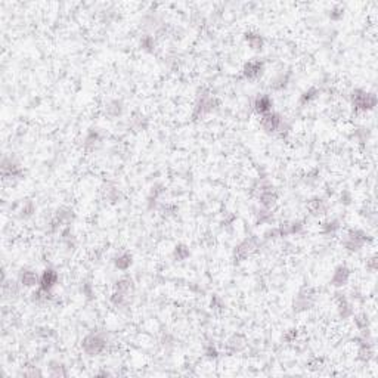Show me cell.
<instances>
[{
	"instance_id": "6da1fadb",
	"label": "cell",
	"mask_w": 378,
	"mask_h": 378,
	"mask_svg": "<svg viewBox=\"0 0 378 378\" xmlns=\"http://www.w3.org/2000/svg\"><path fill=\"white\" fill-rule=\"evenodd\" d=\"M260 126L267 134H276L282 139H285L291 131L290 123L279 113L275 111L260 117Z\"/></svg>"
},
{
	"instance_id": "7a4b0ae2",
	"label": "cell",
	"mask_w": 378,
	"mask_h": 378,
	"mask_svg": "<svg viewBox=\"0 0 378 378\" xmlns=\"http://www.w3.org/2000/svg\"><path fill=\"white\" fill-rule=\"evenodd\" d=\"M110 344V338L105 331H92L84 337L82 341V350L87 356L102 355Z\"/></svg>"
},
{
	"instance_id": "3957f363",
	"label": "cell",
	"mask_w": 378,
	"mask_h": 378,
	"mask_svg": "<svg viewBox=\"0 0 378 378\" xmlns=\"http://www.w3.org/2000/svg\"><path fill=\"white\" fill-rule=\"evenodd\" d=\"M350 104L355 113L365 114L377 107V95L365 89H355L350 95Z\"/></svg>"
},
{
	"instance_id": "277c9868",
	"label": "cell",
	"mask_w": 378,
	"mask_h": 378,
	"mask_svg": "<svg viewBox=\"0 0 378 378\" xmlns=\"http://www.w3.org/2000/svg\"><path fill=\"white\" fill-rule=\"evenodd\" d=\"M373 241L371 235L364 231V229H349L343 238H341V246L349 252H359L367 244Z\"/></svg>"
},
{
	"instance_id": "5b68a950",
	"label": "cell",
	"mask_w": 378,
	"mask_h": 378,
	"mask_svg": "<svg viewBox=\"0 0 378 378\" xmlns=\"http://www.w3.org/2000/svg\"><path fill=\"white\" fill-rule=\"evenodd\" d=\"M217 107H219V101L210 90H200L198 95H197L195 104H194L192 117L195 120L204 119L206 116L214 113L217 110Z\"/></svg>"
},
{
	"instance_id": "8992f818",
	"label": "cell",
	"mask_w": 378,
	"mask_h": 378,
	"mask_svg": "<svg viewBox=\"0 0 378 378\" xmlns=\"http://www.w3.org/2000/svg\"><path fill=\"white\" fill-rule=\"evenodd\" d=\"M316 303V293L312 287H303L298 290L293 300V310L295 313H303L310 310Z\"/></svg>"
},
{
	"instance_id": "52a82bcc",
	"label": "cell",
	"mask_w": 378,
	"mask_h": 378,
	"mask_svg": "<svg viewBox=\"0 0 378 378\" xmlns=\"http://www.w3.org/2000/svg\"><path fill=\"white\" fill-rule=\"evenodd\" d=\"M0 170H1L3 180H21L25 176V170L21 166V163L16 158L7 157V155L1 158Z\"/></svg>"
},
{
	"instance_id": "ba28073f",
	"label": "cell",
	"mask_w": 378,
	"mask_h": 378,
	"mask_svg": "<svg viewBox=\"0 0 378 378\" xmlns=\"http://www.w3.org/2000/svg\"><path fill=\"white\" fill-rule=\"evenodd\" d=\"M260 247H261V241H260L255 235L247 237V238H244V240L235 247V250H234V257H235V260L243 261V260L249 258V257H250L252 254H254L255 252H258Z\"/></svg>"
},
{
	"instance_id": "9c48e42d",
	"label": "cell",
	"mask_w": 378,
	"mask_h": 378,
	"mask_svg": "<svg viewBox=\"0 0 378 378\" xmlns=\"http://www.w3.org/2000/svg\"><path fill=\"white\" fill-rule=\"evenodd\" d=\"M76 219V213L71 207H67V206H62L59 207L58 210L55 211L52 220H50V231L52 232H58L61 231L62 228L65 226H70Z\"/></svg>"
},
{
	"instance_id": "30bf717a",
	"label": "cell",
	"mask_w": 378,
	"mask_h": 378,
	"mask_svg": "<svg viewBox=\"0 0 378 378\" xmlns=\"http://www.w3.org/2000/svg\"><path fill=\"white\" fill-rule=\"evenodd\" d=\"M336 297H334V300H336V304H337V312H338V316L341 318V319H350V318H353V315H355V307H353V303H352V300L349 298V295L346 294V293H343V291H336Z\"/></svg>"
},
{
	"instance_id": "8fae6325",
	"label": "cell",
	"mask_w": 378,
	"mask_h": 378,
	"mask_svg": "<svg viewBox=\"0 0 378 378\" xmlns=\"http://www.w3.org/2000/svg\"><path fill=\"white\" fill-rule=\"evenodd\" d=\"M263 71H264V62L258 58H254L244 64L241 73L246 80H257L258 77H261Z\"/></svg>"
},
{
	"instance_id": "7c38bea8",
	"label": "cell",
	"mask_w": 378,
	"mask_h": 378,
	"mask_svg": "<svg viewBox=\"0 0 378 378\" xmlns=\"http://www.w3.org/2000/svg\"><path fill=\"white\" fill-rule=\"evenodd\" d=\"M350 276H352V270L346 264H338L336 269H334L333 275H331L330 284L334 288L340 290V288H343V287H346L349 284Z\"/></svg>"
},
{
	"instance_id": "4fadbf2b",
	"label": "cell",
	"mask_w": 378,
	"mask_h": 378,
	"mask_svg": "<svg viewBox=\"0 0 378 378\" xmlns=\"http://www.w3.org/2000/svg\"><path fill=\"white\" fill-rule=\"evenodd\" d=\"M252 108L255 111V114H258L260 117L269 114L273 111V99L270 95L267 93H260L255 96L254 102H252Z\"/></svg>"
},
{
	"instance_id": "5bb4252c",
	"label": "cell",
	"mask_w": 378,
	"mask_h": 378,
	"mask_svg": "<svg viewBox=\"0 0 378 378\" xmlns=\"http://www.w3.org/2000/svg\"><path fill=\"white\" fill-rule=\"evenodd\" d=\"M18 281H19V284H21L24 288H34V287H39L40 276L37 275V272H36L34 269L22 267V269L18 272Z\"/></svg>"
},
{
	"instance_id": "9a60e30c",
	"label": "cell",
	"mask_w": 378,
	"mask_h": 378,
	"mask_svg": "<svg viewBox=\"0 0 378 378\" xmlns=\"http://www.w3.org/2000/svg\"><path fill=\"white\" fill-rule=\"evenodd\" d=\"M58 281H59V273L53 267H46L40 275L39 287L43 290H47V291H53Z\"/></svg>"
},
{
	"instance_id": "2e32d148",
	"label": "cell",
	"mask_w": 378,
	"mask_h": 378,
	"mask_svg": "<svg viewBox=\"0 0 378 378\" xmlns=\"http://www.w3.org/2000/svg\"><path fill=\"white\" fill-rule=\"evenodd\" d=\"M307 210L315 217H322L328 213V201L324 197H313L307 203Z\"/></svg>"
},
{
	"instance_id": "e0dca14e",
	"label": "cell",
	"mask_w": 378,
	"mask_h": 378,
	"mask_svg": "<svg viewBox=\"0 0 378 378\" xmlns=\"http://www.w3.org/2000/svg\"><path fill=\"white\" fill-rule=\"evenodd\" d=\"M101 142H102V133H101V130L96 128V127H92V128L87 130V133L84 136L83 148L86 151H93V149H96L101 145Z\"/></svg>"
},
{
	"instance_id": "ac0fdd59",
	"label": "cell",
	"mask_w": 378,
	"mask_h": 378,
	"mask_svg": "<svg viewBox=\"0 0 378 378\" xmlns=\"http://www.w3.org/2000/svg\"><path fill=\"white\" fill-rule=\"evenodd\" d=\"M291 76H293L291 71H281V73H278L270 80V84H269L270 90H273V92H282V90H285L290 86Z\"/></svg>"
},
{
	"instance_id": "d6986e66",
	"label": "cell",
	"mask_w": 378,
	"mask_h": 378,
	"mask_svg": "<svg viewBox=\"0 0 378 378\" xmlns=\"http://www.w3.org/2000/svg\"><path fill=\"white\" fill-rule=\"evenodd\" d=\"M113 264H114V267H116L117 270H120V272H127V270L131 267V264H133V255H131V252H126V250L117 252V254L113 257Z\"/></svg>"
},
{
	"instance_id": "ffe728a7",
	"label": "cell",
	"mask_w": 378,
	"mask_h": 378,
	"mask_svg": "<svg viewBox=\"0 0 378 378\" xmlns=\"http://www.w3.org/2000/svg\"><path fill=\"white\" fill-rule=\"evenodd\" d=\"M36 210H37V207H36L34 201L30 200V198H25V200H22V203L19 204V209L16 211V217H18L19 220H28V219H31V217L34 216Z\"/></svg>"
},
{
	"instance_id": "44dd1931",
	"label": "cell",
	"mask_w": 378,
	"mask_h": 378,
	"mask_svg": "<svg viewBox=\"0 0 378 378\" xmlns=\"http://www.w3.org/2000/svg\"><path fill=\"white\" fill-rule=\"evenodd\" d=\"M125 113V104L122 99H111L105 105V114L110 119H119Z\"/></svg>"
},
{
	"instance_id": "7402d4cb",
	"label": "cell",
	"mask_w": 378,
	"mask_h": 378,
	"mask_svg": "<svg viewBox=\"0 0 378 378\" xmlns=\"http://www.w3.org/2000/svg\"><path fill=\"white\" fill-rule=\"evenodd\" d=\"M3 295L4 298H15L16 295L21 293V288H24L18 279H6L3 278Z\"/></svg>"
},
{
	"instance_id": "603a6c76",
	"label": "cell",
	"mask_w": 378,
	"mask_h": 378,
	"mask_svg": "<svg viewBox=\"0 0 378 378\" xmlns=\"http://www.w3.org/2000/svg\"><path fill=\"white\" fill-rule=\"evenodd\" d=\"M131 294H126V293H122V291H113V294L110 297V303L113 304V307L119 309V310H123L130 306L131 300H130Z\"/></svg>"
},
{
	"instance_id": "cb8c5ba5",
	"label": "cell",
	"mask_w": 378,
	"mask_h": 378,
	"mask_svg": "<svg viewBox=\"0 0 378 378\" xmlns=\"http://www.w3.org/2000/svg\"><path fill=\"white\" fill-rule=\"evenodd\" d=\"M341 229V222L338 219H327L321 223V234L325 237H336Z\"/></svg>"
},
{
	"instance_id": "d4e9b609",
	"label": "cell",
	"mask_w": 378,
	"mask_h": 378,
	"mask_svg": "<svg viewBox=\"0 0 378 378\" xmlns=\"http://www.w3.org/2000/svg\"><path fill=\"white\" fill-rule=\"evenodd\" d=\"M61 241L64 244V247L68 252H74L77 247V238L74 235V232L71 231V226H65L61 229Z\"/></svg>"
},
{
	"instance_id": "484cf974",
	"label": "cell",
	"mask_w": 378,
	"mask_h": 378,
	"mask_svg": "<svg viewBox=\"0 0 378 378\" xmlns=\"http://www.w3.org/2000/svg\"><path fill=\"white\" fill-rule=\"evenodd\" d=\"M319 95H321V90H319L318 87L312 86V87L306 89V90L300 95V98H298V105H300L301 108H303V107H307V105H310L312 102H315V101L319 98Z\"/></svg>"
},
{
	"instance_id": "4316f807",
	"label": "cell",
	"mask_w": 378,
	"mask_h": 378,
	"mask_svg": "<svg viewBox=\"0 0 378 378\" xmlns=\"http://www.w3.org/2000/svg\"><path fill=\"white\" fill-rule=\"evenodd\" d=\"M244 40L252 50H261L264 47V37L257 31H247L244 34Z\"/></svg>"
},
{
	"instance_id": "83f0119b",
	"label": "cell",
	"mask_w": 378,
	"mask_h": 378,
	"mask_svg": "<svg viewBox=\"0 0 378 378\" xmlns=\"http://www.w3.org/2000/svg\"><path fill=\"white\" fill-rule=\"evenodd\" d=\"M114 290L116 291H122V293H126V294H133V290H134V281L130 275H123L120 276L116 284H114Z\"/></svg>"
},
{
	"instance_id": "f1b7e54d",
	"label": "cell",
	"mask_w": 378,
	"mask_h": 378,
	"mask_svg": "<svg viewBox=\"0 0 378 378\" xmlns=\"http://www.w3.org/2000/svg\"><path fill=\"white\" fill-rule=\"evenodd\" d=\"M102 194H104V198L107 201H110V203H119L122 200L120 189L114 183H111V182H108V183H105L102 186Z\"/></svg>"
},
{
	"instance_id": "f546056e",
	"label": "cell",
	"mask_w": 378,
	"mask_h": 378,
	"mask_svg": "<svg viewBox=\"0 0 378 378\" xmlns=\"http://www.w3.org/2000/svg\"><path fill=\"white\" fill-rule=\"evenodd\" d=\"M53 300V291H47V290H43L40 287H37V290H34L31 293V301L36 303V304H47Z\"/></svg>"
},
{
	"instance_id": "4dcf8cb0",
	"label": "cell",
	"mask_w": 378,
	"mask_h": 378,
	"mask_svg": "<svg viewBox=\"0 0 378 378\" xmlns=\"http://www.w3.org/2000/svg\"><path fill=\"white\" fill-rule=\"evenodd\" d=\"M47 374L50 377L59 378V377H68V370L67 367L59 362V361H50L49 367H47Z\"/></svg>"
},
{
	"instance_id": "1f68e13d",
	"label": "cell",
	"mask_w": 378,
	"mask_h": 378,
	"mask_svg": "<svg viewBox=\"0 0 378 378\" xmlns=\"http://www.w3.org/2000/svg\"><path fill=\"white\" fill-rule=\"evenodd\" d=\"M246 346H247V341H246L244 337L234 336L228 340L226 349H228L229 353H240V352H243L246 349Z\"/></svg>"
},
{
	"instance_id": "d6a6232c",
	"label": "cell",
	"mask_w": 378,
	"mask_h": 378,
	"mask_svg": "<svg viewBox=\"0 0 378 378\" xmlns=\"http://www.w3.org/2000/svg\"><path fill=\"white\" fill-rule=\"evenodd\" d=\"M139 46H140V49H142L143 52L152 53V52L155 50V47H157V39H155L154 34L145 33V34L140 37V40H139Z\"/></svg>"
},
{
	"instance_id": "836d02e7",
	"label": "cell",
	"mask_w": 378,
	"mask_h": 378,
	"mask_svg": "<svg viewBox=\"0 0 378 378\" xmlns=\"http://www.w3.org/2000/svg\"><path fill=\"white\" fill-rule=\"evenodd\" d=\"M189 255H191V250H189V247H188L186 244H177V246H174L173 252H171L173 260H174V261H179V263L188 260Z\"/></svg>"
},
{
	"instance_id": "e575fe53",
	"label": "cell",
	"mask_w": 378,
	"mask_h": 378,
	"mask_svg": "<svg viewBox=\"0 0 378 378\" xmlns=\"http://www.w3.org/2000/svg\"><path fill=\"white\" fill-rule=\"evenodd\" d=\"M254 217H255V225H267L273 220V213L270 209L258 207L254 213Z\"/></svg>"
},
{
	"instance_id": "d590c367",
	"label": "cell",
	"mask_w": 378,
	"mask_h": 378,
	"mask_svg": "<svg viewBox=\"0 0 378 378\" xmlns=\"http://www.w3.org/2000/svg\"><path fill=\"white\" fill-rule=\"evenodd\" d=\"M149 125L148 119L142 114H134L130 120V127L136 131H140V130H146V127Z\"/></svg>"
},
{
	"instance_id": "8d00e7d4",
	"label": "cell",
	"mask_w": 378,
	"mask_h": 378,
	"mask_svg": "<svg viewBox=\"0 0 378 378\" xmlns=\"http://www.w3.org/2000/svg\"><path fill=\"white\" fill-rule=\"evenodd\" d=\"M353 139H356L359 143H365L370 139V128L367 127H356L352 133Z\"/></svg>"
},
{
	"instance_id": "74e56055",
	"label": "cell",
	"mask_w": 378,
	"mask_h": 378,
	"mask_svg": "<svg viewBox=\"0 0 378 378\" xmlns=\"http://www.w3.org/2000/svg\"><path fill=\"white\" fill-rule=\"evenodd\" d=\"M353 318H355V324H356V327H358L359 331L370 328V319H368V316L365 313H359V315L355 313Z\"/></svg>"
},
{
	"instance_id": "f35d334b",
	"label": "cell",
	"mask_w": 378,
	"mask_h": 378,
	"mask_svg": "<svg viewBox=\"0 0 378 378\" xmlns=\"http://www.w3.org/2000/svg\"><path fill=\"white\" fill-rule=\"evenodd\" d=\"M204 356H206L207 359H211V361H216V359H219V356H220V352H219L217 346H216V344H213V343H209V344H206V347H204Z\"/></svg>"
},
{
	"instance_id": "ab89813d",
	"label": "cell",
	"mask_w": 378,
	"mask_h": 378,
	"mask_svg": "<svg viewBox=\"0 0 378 378\" xmlns=\"http://www.w3.org/2000/svg\"><path fill=\"white\" fill-rule=\"evenodd\" d=\"M80 291H82V294H83L87 300H93V298H95V288H93L92 282H89V281H83V282H82Z\"/></svg>"
},
{
	"instance_id": "60d3db41",
	"label": "cell",
	"mask_w": 378,
	"mask_h": 378,
	"mask_svg": "<svg viewBox=\"0 0 378 378\" xmlns=\"http://www.w3.org/2000/svg\"><path fill=\"white\" fill-rule=\"evenodd\" d=\"M328 16H330V19H331V21H340V19L344 16V9H343L340 4H336V6H333V7H331V10H330Z\"/></svg>"
},
{
	"instance_id": "b9f144b4",
	"label": "cell",
	"mask_w": 378,
	"mask_h": 378,
	"mask_svg": "<svg viewBox=\"0 0 378 378\" xmlns=\"http://www.w3.org/2000/svg\"><path fill=\"white\" fill-rule=\"evenodd\" d=\"M304 182H306L307 185H310V186L316 185V183L319 182V171H318V170H312L310 173H307L306 177H304Z\"/></svg>"
},
{
	"instance_id": "7bdbcfd3",
	"label": "cell",
	"mask_w": 378,
	"mask_h": 378,
	"mask_svg": "<svg viewBox=\"0 0 378 378\" xmlns=\"http://www.w3.org/2000/svg\"><path fill=\"white\" fill-rule=\"evenodd\" d=\"M21 376H24V377H42L43 373L37 367H28L27 370H24L21 373Z\"/></svg>"
},
{
	"instance_id": "ee69618b",
	"label": "cell",
	"mask_w": 378,
	"mask_h": 378,
	"mask_svg": "<svg viewBox=\"0 0 378 378\" xmlns=\"http://www.w3.org/2000/svg\"><path fill=\"white\" fill-rule=\"evenodd\" d=\"M352 201H353L352 192H350L349 189H344V191L341 192V195H340V203H341L343 206H350Z\"/></svg>"
},
{
	"instance_id": "f6af8a7d",
	"label": "cell",
	"mask_w": 378,
	"mask_h": 378,
	"mask_svg": "<svg viewBox=\"0 0 378 378\" xmlns=\"http://www.w3.org/2000/svg\"><path fill=\"white\" fill-rule=\"evenodd\" d=\"M211 309H214V310H223L225 309V301L222 300L220 295H213V298H211Z\"/></svg>"
},
{
	"instance_id": "bcb514c9",
	"label": "cell",
	"mask_w": 378,
	"mask_h": 378,
	"mask_svg": "<svg viewBox=\"0 0 378 378\" xmlns=\"http://www.w3.org/2000/svg\"><path fill=\"white\" fill-rule=\"evenodd\" d=\"M297 330L295 328H290V330H287L285 331V334L282 336V340L285 341V343H293L295 341V338H297Z\"/></svg>"
},
{
	"instance_id": "7dc6e473",
	"label": "cell",
	"mask_w": 378,
	"mask_h": 378,
	"mask_svg": "<svg viewBox=\"0 0 378 378\" xmlns=\"http://www.w3.org/2000/svg\"><path fill=\"white\" fill-rule=\"evenodd\" d=\"M368 269H370L371 272H376V270H377V258H376V257H371V258H370V261H368Z\"/></svg>"
},
{
	"instance_id": "c3c4849f",
	"label": "cell",
	"mask_w": 378,
	"mask_h": 378,
	"mask_svg": "<svg viewBox=\"0 0 378 378\" xmlns=\"http://www.w3.org/2000/svg\"><path fill=\"white\" fill-rule=\"evenodd\" d=\"M309 365H310V368H319V367L322 365V359H319V358H313V359L309 362Z\"/></svg>"
},
{
	"instance_id": "681fc988",
	"label": "cell",
	"mask_w": 378,
	"mask_h": 378,
	"mask_svg": "<svg viewBox=\"0 0 378 378\" xmlns=\"http://www.w3.org/2000/svg\"><path fill=\"white\" fill-rule=\"evenodd\" d=\"M163 346L167 349V347H173V338L170 336L163 337Z\"/></svg>"
}]
</instances>
